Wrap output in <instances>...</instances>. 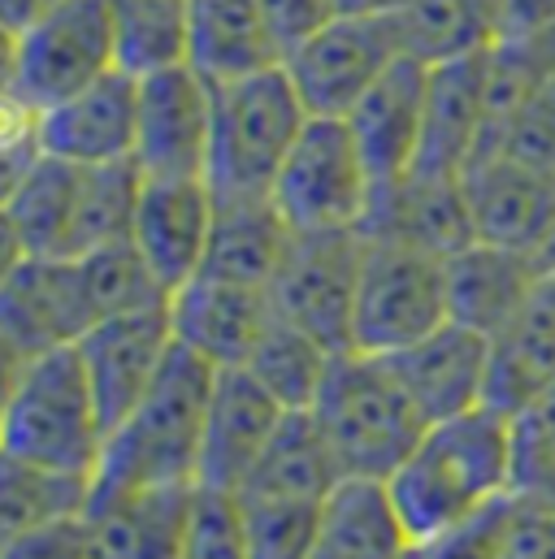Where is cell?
Segmentation results:
<instances>
[{
    "mask_svg": "<svg viewBox=\"0 0 555 559\" xmlns=\"http://www.w3.org/2000/svg\"><path fill=\"white\" fill-rule=\"evenodd\" d=\"M413 543H429L517 490L512 417L473 408L421 433L416 451L387 481Z\"/></svg>",
    "mask_w": 555,
    "mask_h": 559,
    "instance_id": "cell-1",
    "label": "cell"
},
{
    "mask_svg": "<svg viewBox=\"0 0 555 559\" xmlns=\"http://www.w3.org/2000/svg\"><path fill=\"white\" fill-rule=\"evenodd\" d=\"M217 369L174 343L161 378L101 451L87 512L152 486H196Z\"/></svg>",
    "mask_w": 555,
    "mask_h": 559,
    "instance_id": "cell-2",
    "label": "cell"
},
{
    "mask_svg": "<svg viewBox=\"0 0 555 559\" xmlns=\"http://www.w3.org/2000/svg\"><path fill=\"white\" fill-rule=\"evenodd\" d=\"M105 420L87 386L79 347H57L9 369L0 455L35 468L96 477L105 451Z\"/></svg>",
    "mask_w": 555,
    "mask_h": 559,
    "instance_id": "cell-3",
    "label": "cell"
},
{
    "mask_svg": "<svg viewBox=\"0 0 555 559\" xmlns=\"http://www.w3.org/2000/svg\"><path fill=\"white\" fill-rule=\"evenodd\" d=\"M312 420L343 477L391 481L429 429L382 356L343 352L312 404Z\"/></svg>",
    "mask_w": 555,
    "mask_h": 559,
    "instance_id": "cell-4",
    "label": "cell"
},
{
    "mask_svg": "<svg viewBox=\"0 0 555 559\" xmlns=\"http://www.w3.org/2000/svg\"><path fill=\"white\" fill-rule=\"evenodd\" d=\"M308 109L286 74L274 66L265 74L213 87V147L209 174L217 200H261L274 195V182L295 140L308 127Z\"/></svg>",
    "mask_w": 555,
    "mask_h": 559,
    "instance_id": "cell-5",
    "label": "cell"
},
{
    "mask_svg": "<svg viewBox=\"0 0 555 559\" xmlns=\"http://www.w3.org/2000/svg\"><path fill=\"white\" fill-rule=\"evenodd\" d=\"M118 70L109 0H61L9 35V109L39 118Z\"/></svg>",
    "mask_w": 555,
    "mask_h": 559,
    "instance_id": "cell-6",
    "label": "cell"
},
{
    "mask_svg": "<svg viewBox=\"0 0 555 559\" xmlns=\"http://www.w3.org/2000/svg\"><path fill=\"white\" fill-rule=\"evenodd\" d=\"M374 174L347 118H308L274 182V204L295 235L365 230L374 209Z\"/></svg>",
    "mask_w": 555,
    "mask_h": 559,
    "instance_id": "cell-7",
    "label": "cell"
},
{
    "mask_svg": "<svg viewBox=\"0 0 555 559\" xmlns=\"http://www.w3.org/2000/svg\"><path fill=\"white\" fill-rule=\"evenodd\" d=\"M447 321V261L413 243L365 239L352 352L395 356Z\"/></svg>",
    "mask_w": 555,
    "mask_h": 559,
    "instance_id": "cell-8",
    "label": "cell"
},
{
    "mask_svg": "<svg viewBox=\"0 0 555 559\" xmlns=\"http://www.w3.org/2000/svg\"><path fill=\"white\" fill-rule=\"evenodd\" d=\"M361 265H365V230L295 235L282 270L270 282L274 317L299 325L334 356L352 352Z\"/></svg>",
    "mask_w": 555,
    "mask_h": 559,
    "instance_id": "cell-9",
    "label": "cell"
},
{
    "mask_svg": "<svg viewBox=\"0 0 555 559\" xmlns=\"http://www.w3.org/2000/svg\"><path fill=\"white\" fill-rule=\"evenodd\" d=\"M400 57L404 52L391 13H365L334 17L282 66L312 118H347Z\"/></svg>",
    "mask_w": 555,
    "mask_h": 559,
    "instance_id": "cell-10",
    "label": "cell"
},
{
    "mask_svg": "<svg viewBox=\"0 0 555 559\" xmlns=\"http://www.w3.org/2000/svg\"><path fill=\"white\" fill-rule=\"evenodd\" d=\"M96 325V308L79 274V261L13 257L0 278V338L9 369L57 347H74Z\"/></svg>",
    "mask_w": 555,
    "mask_h": 559,
    "instance_id": "cell-11",
    "label": "cell"
},
{
    "mask_svg": "<svg viewBox=\"0 0 555 559\" xmlns=\"http://www.w3.org/2000/svg\"><path fill=\"white\" fill-rule=\"evenodd\" d=\"M460 187L477 243L543 261L555 235V169L512 152H486L460 174Z\"/></svg>",
    "mask_w": 555,
    "mask_h": 559,
    "instance_id": "cell-12",
    "label": "cell"
},
{
    "mask_svg": "<svg viewBox=\"0 0 555 559\" xmlns=\"http://www.w3.org/2000/svg\"><path fill=\"white\" fill-rule=\"evenodd\" d=\"M213 147V83L191 66L139 79L135 165L143 178H204Z\"/></svg>",
    "mask_w": 555,
    "mask_h": 559,
    "instance_id": "cell-13",
    "label": "cell"
},
{
    "mask_svg": "<svg viewBox=\"0 0 555 559\" xmlns=\"http://www.w3.org/2000/svg\"><path fill=\"white\" fill-rule=\"evenodd\" d=\"M74 347H79L87 386L96 395L105 433H114L139 408V400L152 391V382L161 378V369L174 352L169 304L109 317V321L92 325Z\"/></svg>",
    "mask_w": 555,
    "mask_h": 559,
    "instance_id": "cell-14",
    "label": "cell"
},
{
    "mask_svg": "<svg viewBox=\"0 0 555 559\" xmlns=\"http://www.w3.org/2000/svg\"><path fill=\"white\" fill-rule=\"evenodd\" d=\"M217 195L204 178H143L131 243L165 295L200 278L213 239Z\"/></svg>",
    "mask_w": 555,
    "mask_h": 559,
    "instance_id": "cell-15",
    "label": "cell"
},
{
    "mask_svg": "<svg viewBox=\"0 0 555 559\" xmlns=\"http://www.w3.org/2000/svg\"><path fill=\"white\" fill-rule=\"evenodd\" d=\"M35 122V143L44 156L70 165H122L135 160L139 140V79L114 70L70 100L44 109Z\"/></svg>",
    "mask_w": 555,
    "mask_h": 559,
    "instance_id": "cell-16",
    "label": "cell"
},
{
    "mask_svg": "<svg viewBox=\"0 0 555 559\" xmlns=\"http://www.w3.org/2000/svg\"><path fill=\"white\" fill-rule=\"evenodd\" d=\"M391 373L400 378L404 395L416 404L425 425L464 417L473 408H486L491 391V338L469 325H438L421 343L382 356Z\"/></svg>",
    "mask_w": 555,
    "mask_h": 559,
    "instance_id": "cell-17",
    "label": "cell"
},
{
    "mask_svg": "<svg viewBox=\"0 0 555 559\" xmlns=\"http://www.w3.org/2000/svg\"><path fill=\"white\" fill-rule=\"evenodd\" d=\"M274 321L270 290L222 278H191L169 295L174 343L213 369H244Z\"/></svg>",
    "mask_w": 555,
    "mask_h": 559,
    "instance_id": "cell-18",
    "label": "cell"
},
{
    "mask_svg": "<svg viewBox=\"0 0 555 559\" xmlns=\"http://www.w3.org/2000/svg\"><path fill=\"white\" fill-rule=\"evenodd\" d=\"M83 174H87V165H70V160L39 152L17 178L4 182L9 261L13 257H39V261L79 257Z\"/></svg>",
    "mask_w": 555,
    "mask_h": 559,
    "instance_id": "cell-19",
    "label": "cell"
},
{
    "mask_svg": "<svg viewBox=\"0 0 555 559\" xmlns=\"http://www.w3.org/2000/svg\"><path fill=\"white\" fill-rule=\"evenodd\" d=\"M282 417H286V408L248 369H217L196 486L239 495L244 481L252 477L257 460L265 455L270 438L278 433Z\"/></svg>",
    "mask_w": 555,
    "mask_h": 559,
    "instance_id": "cell-20",
    "label": "cell"
},
{
    "mask_svg": "<svg viewBox=\"0 0 555 559\" xmlns=\"http://www.w3.org/2000/svg\"><path fill=\"white\" fill-rule=\"evenodd\" d=\"M425 96H429V66L400 57L347 114V127L378 191L413 174L425 131Z\"/></svg>",
    "mask_w": 555,
    "mask_h": 559,
    "instance_id": "cell-21",
    "label": "cell"
},
{
    "mask_svg": "<svg viewBox=\"0 0 555 559\" xmlns=\"http://www.w3.org/2000/svg\"><path fill=\"white\" fill-rule=\"evenodd\" d=\"M486 131H491L486 52L434 66L429 70V96H425V131H421L413 174L460 178L473 165V156L482 152Z\"/></svg>",
    "mask_w": 555,
    "mask_h": 559,
    "instance_id": "cell-22",
    "label": "cell"
},
{
    "mask_svg": "<svg viewBox=\"0 0 555 559\" xmlns=\"http://www.w3.org/2000/svg\"><path fill=\"white\" fill-rule=\"evenodd\" d=\"M365 239L413 243V248L434 252L442 261L456 257L460 248L477 243L460 178L409 174V178L374 191V209L365 217Z\"/></svg>",
    "mask_w": 555,
    "mask_h": 559,
    "instance_id": "cell-23",
    "label": "cell"
},
{
    "mask_svg": "<svg viewBox=\"0 0 555 559\" xmlns=\"http://www.w3.org/2000/svg\"><path fill=\"white\" fill-rule=\"evenodd\" d=\"M539 274L543 261L530 252L469 243L456 257H447V317L486 338H499L504 325L521 312Z\"/></svg>",
    "mask_w": 555,
    "mask_h": 559,
    "instance_id": "cell-24",
    "label": "cell"
},
{
    "mask_svg": "<svg viewBox=\"0 0 555 559\" xmlns=\"http://www.w3.org/2000/svg\"><path fill=\"white\" fill-rule=\"evenodd\" d=\"M547 382H555V265H543L521 312L491 338L486 404L517 417Z\"/></svg>",
    "mask_w": 555,
    "mask_h": 559,
    "instance_id": "cell-25",
    "label": "cell"
},
{
    "mask_svg": "<svg viewBox=\"0 0 555 559\" xmlns=\"http://www.w3.org/2000/svg\"><path fill=\"white\" fill-rule=\"evenodd\" d=\"M413 547L387 481L343 477L326 495L312 559H404Z\"/></svg>",
    "mask_w": 555,
    "mask_h": 559,
    "instance_id": "cell-26",
    "label": "cell"
},
{
    "mask_svg": "<svg viewBox=\"0 0 555 559\" xmlns=\"http://www.w3.org/2000/svg\"><path fill=\"white\" fill-rule=\"evenodd\" d=\"M187 66L204 74L213 87L282 66V52L261 17V4L257 0H196Z\"/></svg>",
    "mask_w": 555,
    "mask_h": 559,
    "instance_id": "cell-27",
    "label": "cell"
},
{
    "mask_svg": "<svg viewBox=\"0 0 555 559\" xmlns=\"http://www.w3.org/2000/svg\"><path fill=\"white\" fill-rule=\"evenodd\" d=\"M291 239H295V230L282 222L274 195L217 200L213 239H209V257H204L200 274L270 290V282H274L286 252H291Z\"/></svg>",
    "mask_w": 555,
    "mask_h": 559,
    "instance_id": "cell-28",
    "label": "cell"
},
{
    "mask_svg": "<svg viewBox=\"0 0 555 559\" xmlns=\"http://www.w3.org/2000/svg\"><path fill=\"white\" fill-rule=\"evenodd\" d=\"M196 486H152L87 512L101 559H178Z\"/></svg>",
    "mask_w": 555,
    "mask_h": 559,
    "instance_id": "cell-29",
    "label": "cell"
},
{
    "mask_svg": "<svg viewBox=\"0 0 555 559\" xmlns=\"http://www.w3.org/2000/svg\"><path fill=\"white\" fill-rule=\"evenodd\" d=\"M339 481H343V473H339L312 413H286L239 495L321 503Z\"/></svg>",
    "mask_w": 555,
    "mask_h": 559,
    "instance_id": "cell-30",
    "label": "cell"
},
{
    "mask_svg": "<svg viewBox=\"0 0 555 559\" xmlns=\"http://www.w3.org/2000/svg\"><path fill=\"white\" fill-rule=\"evenodd\" d=\"M400 52L421 66H447L486 52L499 35L482 0H404L391 9Z\"/></svg>",
    "mask_w": 555,
    "mask_h": 559,
    "instance_id": "cell-31",
    "label": "cell"
},
{
    "mask_svg": "<svg viewBox=\"0 0 555 559\" xmlns=\"http://www.w3.org/2000/svg\"><path fill=\"white\" fill-rule=\"evenodd\" d=\"M196 0H109L118 70L147 79L156 70L187 66Z\"/></svg>",
    "mask_w": 555,
    "mask_h": 559,
    "instance_id": "cell-32",
    "label": "cell"
},
{
    "mask_svg": "<svg viewBox=\"0 0 555 559\" xmlns=\"http://www.w3.org/2000/svg\"><path fill=\"white\" fill-rule=\"evenodd\" d=\"M555 79V26L543 31H521V35H499L486 48V105H491V131L482 152H491L504 127L521 114V105ZM477 152V156H482ZM473 156V160H477Z\"/></svg>",
    "mask_w": 555,
    "mask_h": 559,
    "instance_id": "cell-33",
    "label": "cell"
},
{
    "mask_svg": "<svg viewBox=\"0 0 555 559\" xmlns=\"http://www.w3.org/2000/svg\"><path fill=\"white\" fill-rule=\"evenodd\" d=\"M330 365H334L330 347H321L299 325L274 317L244 369L274 395L286 413H312V404H317V395L330 378Z\"/></svg>",
    "mask_w": 555,
    "mask_h": 559,
    "instance_id": "cell-34",
    "label": "cell"
},
{
    "mask_svg": "<svg viewBox=\"0 0 555 559\" xmlns=\"http://www.w3.org/2000/svg\"><path fill=\"white\" fill-rule=\"evenodd\" d=\"M87 503H92V477L35 468V464L0 455V530H4V538L48 525V521L83 516Z\"/></svg>",
    "mask_w": 555,
    "mask_h": 559,
    "instance_id": "cell-35",
    "label": "cell"
},
{
    "mask_svg": "<svg viewBox=\"0 0 555 559\" xmlns=\"http://www.w3.org/2000/svg\"><path fill=\"white\" fill-rule=\"evenodd\" d=\"M74 261H79V274H83V286H87V299L96 308V325L109 321V317H127V312L169 304L165 286L147 270V261L139 257V248L131 239L96 248V252L74 257Z\"/></svg>",
    "mask_w": 555,
    "mask_h": 559,
    "instance_id": "cell-36",
    "label": "cell"
},
{
    "mask_svg": "<svg viewBox=\"0 0 555 559\" xmlns=\"http://www.w3.org/2000/svg\"><path fill=\"white\" fill-rule=\"evenodd\" d=\"M326 503V499H321ZM321 503L308 499H257L239 495L244 508V534L252 559H312Z\"/></svg>",
    "mask_w": 555,
    "mask_h": 559,
    "instance_id": "cell-37",
    "label": "cell"
},
{
    "mask_svg": "<svg viewBox=\"0 0 555 559\" xmlns=\"http://www.w3.org/2000/svg\"><path fill=\"white\" fill-rule=\"evenodd\" d=\"M178 559H252L248 556V534H244L239 495L196 486V499H191V516H187V534H182Z\"/></svg>",
    "mask_w": 555,
    "mask_h": 559,
    "instance_id": "cell-38",
    "label": "cell"
},
{
    "mask_svg": "<svg viewBox=\"0 0 555 559\" xmlns=\"http://www.w3.org/2000/svg\"><path fill=\"white\" fill-rule=\"evenodd\" d=\"M491 152H512L521 160H534V165H547L555 169V79H547L526 105L521 114L504 127L499 143ZM486 156V152H482Z\"/></svg>",
    "mask_w": 555,
    "mask_h": 559,
    "instance_id": "cell-39",
    "label": "cell"
},
{
    "mask_svg": "<svg viewBox=\"0 0 555 559\" xmlns=\"http://www.w3.org/2000/svg\"><path fill=\"white\" fill-rule=\"evenodd\" d=\"M0 559H101L96 556V530L83 516H66V521H48L22 534H9Z\"/></svg>",
    "mask_w": 555,
    "mask_h": 559,
    "instance_id": "cell-40",
    "label": "cell"
},
{
    "mask_svg": "<svg viewBox=\"0 0 555 559\" xmlns=\"http://www.w3.org/2000/svg\"><path fill=\"white\" fill-rule=\"evenodd\" d=\"M508 508H512V495L491 503L486 512L469 516L464 525L421 543L416 551L421 559H499V547H504V525H508Z\"/></svg>",
    "mask_w": 555,
    "mask_h": 559,
    "instance_id": "cell-41",
    "label": "cell"
},
{
    "mask_svg": "<svg viewBox=\"0 0 555 559\" xmlns=\"http://www.w3.org/2000/svg\"><path fill=\"white\" fill-rule=\"evenodd\" d=\"M512 447H517V486L555 455V382H547L517 417H512Z\"/></svg>",
    "mask_w": 555,
    "mask_h": 559,
    "instance_id": "cell-42",
    "label": "cell"
},
{
    "mask_svg": "<svg viewBox=\"0 0 555 559\" xmlns=\"http://www.w3.org/2000/svg\"><path fill=\"white\" fill-rule=\"evenodd\" d=\"M257 4H261V17H265V26L274 35L282 61L295 48H304L321 26H330L339 17L334 0H257Z\"/></svg>",
    "mask_w": 555,
    "mask_h": 559,
    "instance_id": "cell-43",
    "label": "cell"
},
{
    "mask_svg": "<svg viewBox=\"0 0 555 559\" xmlns=\"http://www.w3.org/2000/svg\"><path fill=\"white\" fill-rule=\"evenodd\" d=\"M499 559H555L552 508H543V503H534V499H526V495H512Z\"/></svg>",
    "mask_w": 555,
    "mask_h": 559,
    "instance_id": "cell-44",
    "label": "cell"
},
{
    "mask_svg": "<svg viewBox=\"0 0 555 559\" xmlns=\"http://www.w3.org/2000/svg\"><path fill=\"white\" fill-rule=\"evenodd\" d=\"M495 35H521V31H543L555 26V0H482Z\"/></svg>",
    "mask_w": 555,
    "mask_h": 559,
    "instance_id": "cell-45",
    "label": "cell"
},
{
    "mask_svg": "<svg viewBox=\"0 0 555 559\" xmlns=\"http://www.w3.org/2000/svg\"><path fill=\"white\" fill-rule=\"evenodd\" d=\"M512 495H526V499H534V503H543V508H552L555 512V455L552 460H543Z\"/></svg>",
    "mask_w": 555,
    "mask_h": 559,
    "instance_id": "cell-46",
    "label": "cell"
},
{
    "mask_svg": "<svg viewBox=\"0 0 555 559\" xmlns=\"http://www.w3.org/2000/svg\"><path fill=\"white\" fill-rule=\"evenodd\" d=\"M52 4H61V0H0V22H4V35L22 31V26H26V22H35L39 13H48Z\"/></svg>",
    "mask_w": 555,
    "mask_h": 559,
    "instance_id": "cell-47",
    "label": "cell"
},
{
    "mask_svg": "<svg viewBox=\"0 0 555 559\" xmlns=\"http://www.w3.org/2000/svg\"><path fill=\"white\" fill-rule=\"evenodd\" d=\"M404 0H334L339 17H365V13H391L400 9Z\"/></svg>",
    "mask_w": 555,
    "mask_h": 559,
    "instance_id": "cell-48",
    "label": "cell"
},
{
    "mask_svg": "<svg viewBox=\"0 0 555 559\" xmlns=\"http://www.w3.org/2000/svg\"><path fill=\"white\" fill-rule=\"evenodd\" d=\"M543 265H555V235H552V243H547V252H543Z\"/></svg>",
    "mask_w": 555,
    "mask_h": 559,
    "instance_id": "cell-49",
    "label": "cell"
},
{
    "mask_svg": "<svg viewBox=\"0 0 555 559\" xmlns=\"http://www.w3.org/2000/svg\"><path fill=\"white\" fill-rule=\"evenodd\" d=\"M404 559H421V551H416V547H413V551H409V556H404Z\"/></svg>",
    "mask_w": 555,
    "mask_h": 559,
    "instance_id": "cell-50",
    "label": "cell"
}]
</instances>
